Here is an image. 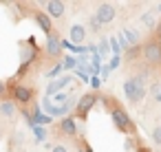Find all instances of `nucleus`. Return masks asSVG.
Wrapping results in <instances>:
<instances>
[{
    "label": "nucleus",
    "instance_id": "f257e3e1",
    "mask_svg": "<svg viewBox=\"0 0 161 152\" xmlns=\"http://www.w3.org/2000/svg\"><path fill=\"white\" fill-rule=\"evenodd\" d=\"M124 95L128 97L130 104H139L146 97V73L135 75L132 79H126L124 82Z\"/></svg>",
    "mask_w": 161,
    "mask_h": 152
},
{
    "label": "nucleus",
    "instance_id": "f03ea898",
    "mask_svg": "<svg viewBox=\"0 0 161 152\" xmlns=\"http://www.w3.org/2000/svg\"><path fill=\"white\" fill-rule=\"evenodd\" d=\"M110 117H113V123H115V128L119 130V132H124V134H130L132 130H135V123H132V119L128 117V112L124 110V108H113L110 110Z\"/></svg>",
    "mask_w": 161,
    "mask_h": 152
},
{
    "label": "nucleus",
    "instance_id": "7ed1b4c3",
    "mask_svg": "<svg viewBox=\"0 0 161 152\" xmlns=\"http://www.w3.org/2000/svg\"><path fill=\"white\" fill-rule=\"evenodd\" d=\"M97 99H99V97H97L95 93H86V95H82L80 101H77V119H86L88 112H91V108L95 106Z\"/></svg>",
    "mask_w": 161,
    "mask_h": 152
},
{
    "label": "nucleus",
    "instance_id": "20e7f679",
    "mask_svg": "<svg viewBox=\"0 0 161 152\" xmlns=\"http://www.w3.org/2000/svg\"><path fill=\"white\" fill-rule=\"evenodd\" d=\"M143 57H146V62H150V64H159V62H161V42H159V40L146 42V46H143Z\"/></svg>",
    "mask_w": 161,
    "mask_h": 152
},
{
    "label": "nucleus",
    "instance_id": "39448f33",
    "mask_svg": "<svg viewBox=\"0 0 161 152\" xmlns=\"http://www.w3.org/2000/svg\"><path fill=\"white\" fill-rule=\"evenodd\" d=\"M95 18L99 20V24L104 27V24H108V22H113V18H115V7L110 5V3H104V5H99L97 7V14H95Z\"/></svg>",
    "mask_w": 161,
    "mask_h": 152
},
{
    "label": "nucleus",
    "instance_id": "423d86ee",
    "mask_svg": "<svg viewBox=\"0 0 161 152\" xmlns=\"http://www.w3.org/2000/svg\"><path fill=\"white\" fill-rule=\"evenodd\" d=\"M71 82H73V77H71V75H66V77H58V79H53V82H51V84L47 86V95H49V97H51V95H58V93H60L62 88H66V86H69Z\"/></svg>",
    "mask_w": 161,
    "mask_h": 152
},
{
    "label": "nucleus",
    "instance_id": "0eeeda50",
    "mask_svg": "<svg viewBox=\"0 0 161 152\" xmlns=\"http://www.w3.org/2000/svg\"><path fill=\"white\" fill-rule=\"evenodd\" d=\"M14 97H16L20 104H29V101L33 99V90H31V88H27V86L16 84V86H14Z\"/></svg>",
    "mask_w": 161,
    "mask_h": 152
},
{
    "label": "nucleus",
    "instance_id": "6e6552de",
    "mask_svg": "<svg viewBox=\"0 0 161 152\" xmlns=\"http://www.w3.org/2000/svg\"><path fill=\"white\" fill-rule=\"evenodd\" d=\"M47 16L49 18H62L64 16V3L62 0H49L47 3Z\"/></svg>",
    "mask_w": 161,
    "mask_h": 152
},
{
    "label": "nucleus",
    "instance_id": "1a4fd4ad",
    "mask_svg": "<svg viewBox=\"0 0 161 152\" xmlns=\"http://www.w3.org/2000/svg\"><path fill=\"white\" fill-rule=\"evenodd\" d=\"M69 38H71V44H82L86 40V29L82 24H73L69 29Z\"/></svg>",
    "mask_w": 161,
    "mask_h": 152
},
{
    "label": "nucleus",
    "instance_id": "9d476101",
    "mask_svg": "<svg viewBox=\"0 0 161 152\" xmlns=\"http://www.w3.org/2000/svg\"><path fill=\"white\" fill-rule=\"evenodd\" d=\"M60 42H62V40H60L58 35H51V33H49V38H47V53L53 55V57L60 55V53H62V44H60Z\"/></svg>",
    "mask_w": 161,
    "mask_h": 152
},
{
    "label": "nucleus",
    "instance_id": "9b49d317",
    "mask_svg": "<svg viewBox=\"0 0 161 152\" xmlns=\"http://www.w3.org/2000/svg\"><path fill=\"white\" fill-rule=\"evenodd\" d=\"M69 104H62V106H53L51 101H44V110H47V115L49 117H60V115H66L69 112Z\"/></svg>",
    "mask_w": 161,
    "mask_h": 152
},
{
    "label": "nucleus",
    "instance_id": "f8f14e48",
    "mask_svg": "<svg viewBox=\"0 0 161 152\" xmlns=\"http://www.w3.org/2000/svg\"><path fill=\"white\" fill-rule=\"evenodd\" d=\"M36 22H38V27H40L47 35L51 33V27H53V24H51V18H49L47 14H42V11H40V14H36Z\"/></svg>",
    "mask_w": 161,
    "mask_h": 152
},
{
    "label": "nucleus",
    "instance_id": "ddd939ff",
    "mask_svg": "<svg viewBox=\"0 0 161 152\" xmlns=\"http://www.w3.org/2000/svg\"><path fill=\"white\" fill-rule=\"evenodd\" d=\"M60 130H62L64 134H75V132H77L75 119H73V117H64V119H62V123H60Z\"/></svg>",
    "mask_w": 161,
    "mask_h": 152
},
{
    "label": "nucleus",
    "instance_id": "4468645a",
    "mask_svg": "<svg viewBox=\"0 0 161 152\" xmlns=\"http://www.w3.org/2000/svg\"><path fill=\"white\" fill-rule=\"evenodd\" d=\"M121 33H124L126 40L130 42V46H137V44H139V33H137V31H132V29H124Z\"/></svg>",
    "mask_w": 161,
    "mask_h": 152
},
{
    "label": "nucleus",
    "instance_id": "2eb2a0df",
    "mask_svg": "<svg viewBox=\"0 0 161 152\" xmlns=\"http://www.w3.org/2000/svg\"><path fill=\"white\" fill-rule=\"evenodd\" d=\"M0 112H3L5 117H14L16 115V106L11 101H3V104H0Z\"/></svg>",
    "mask_w": 161,
    "mask_h": 152
},
{
    "label": "nucleus",
    "instance_id": "dca6fc26",
    "mask_svg": "<svg viewBox=\"0 0 161 152\" xmlns=\"http://www.w3.org/2000/svg\"><path fill=\"white\" fill-rule=\"evenodd\" d=\"M141 24H146L148 29H157V22H154V16L152 14H143L141 16Z\"/></svg>",
    "mask_w": 161,
    "mask_h": 152
},
{
    "label": "nucleus",
    "instance_id": "f3484780",
    "mask_svg": "<svg viewBox=\"0 0 161 152\" xmlns=\"http://www.w3.org/2000/svg\"><path fill=\"white\" fill-rule=\"evenodd\" d=\"M108 53H110V44H108V40H102L99 51H97V57H106Z\"/></svg>",
    "mask_w": 161,
    "mask_h": 152
},
{
    "label": "nucleus",
    "instance_id": "a211bd4d",
    "mask_svg": "<svg viewBox=\"0 0 161 152\" xmlns=\"http://www.w3.org/2000/svg\"><path fill=\"white\" fill-rule=\"evenodd\" d=\"M77 64H80V60L77 57H73V55H69V57H64V68H77Z\"/></svg>",
    "mask_w": 161,
    "mask_h": 152
},
{
    "label": "nucleus",
    "instance_id": "6ab92c4d",
    "mask_svg": "<svg viewBox=\"0 0 161 152\" xmlns=\"http://www.w3.org/2000/svg\"><path fill=\"white\" fill-rule=\"evenodd\" d=\"M33 123H36V126H44V123H51V117H49V115H40V112H36V119H33Z\"/></svg>",
    "mask_w": 161,
    "mask_h": 152
},
{
    "label": "nucleus",
    "instance_id": "aec40b11",
    "mask_svg": "<svg viewBox=\"0 0 161 152\" xmlns=\"http://www.w3.org/2000/svg\"><path fill=\"white\" fill-rule=\"evenodd\" d=\"M33 130H36V141H38V143H42V141H44V137H47L44 128H42V126H33Z\"/></svg>",
    "mask_w": 161,
    "mask_h": 152
},
{
    "label": "nucleus",
    "instance_id": "412c9836",
    "mask_svg": "<svg viewBox=\"0 0 161 152\" xmlns=\"http://www.w3.org/2000/svg\"><path fill=\"white\" fill-rule=\"evenodd\" d=\"M88 27H91V31H95V33L102 29V24H99V20H97L95 16H91V18H88Z\"/></svg>",
    "mask_w": 161,
    "mask_h": 152
},
{
    "label": "nucleus",
    "instance_id": "4be33fe9",
    "mask_svg": "<svg viewBox=\"0 0 161 152\" xmlns=\"http://www.w3.org/2000/svg\"><path fill=\"white\" fill-rule=\"evenodd\" d=\"M117 42H119V46H121L124 51H126V49H130V42L126 40V35H124L121 31H119V35H117Z\"/></svg>",
    "mask_w": 161,
    "mask_h": 152
},
{
    "label": "nucleus",
    "instance_id": "5701e85b",
    "mask_svg": "<svg viewBox=\"0 0 161 152\" xmlns=\"http://www.w3.org/2000/svg\"><path fill=\"white\" fill-rule=\"evenodd\" d=\"M108 44L113 46V51H115V55H121V51H124V49L119 46V42H117V38H110V40H108Z\"/></svg>",
    "mask_w": 161,
    "mask_h": 152
},
{
    "label": "nucleus",
    "instance_id": "b1692460",
    "mask_svg": "<svg viewBox=\"0 0 161 152\" xmlns=\"http://www.w3.org/2000/svg\"><path fill=\"white\" fill-rule=\"evenodd\" d=\"M152 141H154L157 145H161V126H157V128L152 130Z\"/></svg>",
    "mask_w": 161,
    "mask_h": 152
},
{
    "label": "nucleus",
    "instance_id": "393cba45",
    "mask_svg": "<svg viewBox=\"0 0 161 152\" xmlns=\"http://www.w3.org/2000/svg\"><path fill=\"white\" fill-rule=\"evenodd\" d=\"M119 62H121V55H115V57L110 60V64H108V71H115V68L119 66Z\"/></svg>",
    "mask_w": 161,
    "mask_h": 152
},
{
    "label": "nucleus",
    "instance_id": "a878e982",
    "mask_svg": "<svg viewBox=\"0 0 161 152\" xmlns=\"http://www.w3.org/2000/svg\"><path fill=\"white\" fill-rule=\"evenodd\" d=\"M60 71H62V64H58V66H53V68H51V71H49L47 75H49V77H55V79H58V75H60Z\"/></svg>",
    "mask_w": 161,
    "mask_h": 152
},
{
    "label": "nucleus",
    "instance_id": "bb28decb",
    "mask_svg": "<svg viewBox=\"0 0 161 152\" xmlns=\"http://www.w3.org/2000/svg\"><path fill=\"white\" fill-rule=\"evenodd\" d=\"M91 86H93V88H99V86H102V79H99L97 75H93V77H91Z\"/></svg>",
    "mask_w": 161,
    "mask_h": 152
},
{
    "label": "nucleus",
    "instance_id": "cd10ccee",
    "mask_svg": "<svg viewBox=\"0 0 161 152\" xmlns=\"http://www.w3.org/2000/svg\"><path fill=\"white\" fill-rule=\"evenodd\" d=\"M53 101H62V104H66V95H62V93H58V95L53 97Z\"/></svg>",
    "mask_w": 161,
    "mask_h": 152
},
{
    "label": "nucleus",
    "instance_id": "c85d7f7f",
    "mask_svg": "<svg viewBox=\"0 0 161 152\" xmlns=\"http://www.w3.org/2000/svg\"><path fill=\"white\" fill-rule=\"evenodd\" d=\"M80 152H93V148H91L88 143H82V145H80Z\"/></svg>",
    "mask_w": 161,
    "mask_h": 152
},
{
    "label": "nucleus",
    "instance_id": "c756f323",
    "mask_svg": "<svg viewBox=\"0 0 161 152\" xmlns=\"http://www.w3.org/2000/svg\"><path fill=\"white\" fill-rule=\"evenodd\" d=\"M159 93H161V84H154V86H152V95H154V97H157V95H159Z\"/></svg>",
    "mask_w": 161,
    "mask_h": 152
},
{
    "label": "nucleus",
    "instance_id": "7c9ffc66",
    "mask_svg": "<svg viewBox=\"0 0 161 152\" xmlns=\"http://www.w3.org/2000/svg\"><path fill=\"white\" fill-rule=\"evenodd\" d=\"M51 152H69V150H66L64 145H53V150H51Z\"/></svg>",
    "mask_w": 161,
    "mask_h": 152
},
{
    "label": "nucleus",
    "instance_id": "2f4dec72",
    "mask_svg": "<svg viewBox=\"0 0 161 152\" xmlns=\"http://www.w3.org/2000/svg\"><path fill=\"white\" fill-rule=\"evenodd\" d=\"M3 95H5V84L0 82V97H3Z\"/></svg>",
    "mask_w": 161,
    "mask_h": 152
},
{
    "label": "nucleus",
    "instance_id": "473e14b6",
    "mask_svg": "<svg viewBox=\"0 0 161 152\" xmlns=\"http://www.w3.org/2000/svg\"><path fill=\"white\" fill-rule=\"evenodd\" d=\"M157 31H159V42H161V22L157 24Z\"/></svg>",
    "mask_w": 161,
    "mask_h": 152
},
{
    "label": "nucleus",
    "instance_id": "72a5a7b5",
    "mask_svg": "<svg viewBox=\"0 0 161 152\" xmlns=\"http://www.w3.org/2000/svg\"><path fill=\"white\" fill-rule=\"evenodd\" d=\"M137 152H150V150H148V148H143V145H141V148H139V150H137Z\"/></svg>",
    "mask_w": 161,
    "mask_h": 152
},
{
    "label": "nucleus",
    "instance_id": "f704fd0d",
    "mask_svg": "<svg viewBox=\"0 0 161 152\" xmlns=\"http://www.w3.org/2000/svg\"><path fill=\"white\" fill-rule=\"evenodd\" d=\"M157 101H161V93H159V95H157Z\"/></svg>",
    "mask_w": 161,
    "mask_h": 152
},
{
    "label": "nucleus",
    "instance_id": "c9c22d12",
    "mask_svg": "<svg viewBox=\"0 0 161 152\" xmlns=\"http://www.w3.org/2000/svg\"><path fill=\"white\" fill-rule=\"evenodd\" d=\"M159 14H161V3H159Z\"/></svg>",
    "mask_w": 161,
    "mask_h": 152
},
{
    "label": "nucleus",
    "instance_id": "e433bc0d",
    "mask_svg": "<svg viewBox=\"0 0 161 152\" xmlns=\"http://www.w3.org/2000/svg\"><path fill=\"white\" fill-rule=\"evenodd\" d=\"M159 64H161V62H159Z\"/></svg>",
    "mask_w": 161,
    "mask_h": 152
}]
</instances>
